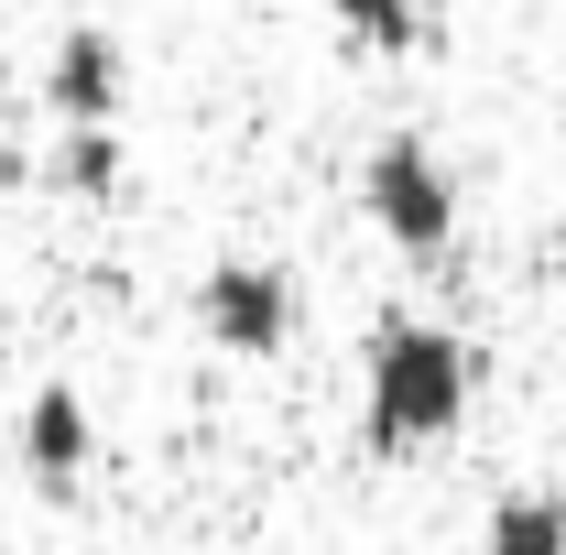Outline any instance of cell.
<instances>
[{
  "instance_id": "ba28073f",
  "label": "cell",
  "mask_w": 566,
  "mask_h": 555,
  "mask_svg": "<svg viewBox=\"0 0 566 555\" xmlns=\"http://www.w3.org/2000/svg\"><path fill=\"white\" fill-rule=\"evenodd\" d=\"M44 175H55L66 197H109V186H120V132H55Z\"/></svg>"
},
{
  "instance_id": "277c9868",
  "label": "cell",
  "mask_w": 566,
  "mask_h": 555,
  "mask_svg": "<svg viewBox=\"0 0 566 555\" xmlns=\"http://www.w3.org/2000/svg\"><path fill=\"white\" fill-rule=\"evenodd\" d=\"M120 44L98 33V22H66L55 33V55H44V109L66 121V132H109V109H120Z\"/></svg>"
},
{
  "instance_id": "6da1fadb",
  "label": "cell",
  "mask_w": 566,
  "mask_h": 555,
  "mask_svg": "<svg viewBox=\"0 0 566 555\" xmlns=\"http://www.w3.org/2000/svg\"><path fill=\"white\" fill-rule=\"evenodd\" d=\"M469 392H480V359L458 327L436 316H381L370 348H359V447L370 458H424L469 425Z\"/></svg>"
},
{
  "instance_id": "52a82bcc",
  "label": "cell",
  "mask_w": 566,
  "mask_h": 555,
  "mask_svg": "<svg viewBox=\"0 0 566 555\" xmlns=\"http://www.w3.org/2000/svg\"><path fill=\"white\" fill-rule=\"evenodd\" d=\"M338 22H349L370 55H403V44H424L436 33V0H327Z\"/></svg>"
},
{
  "instance_id": "5b68a950",
  "label": "cell",
  "mask_w": 566,
  "mask_h": 555,
  "mask_svg": "<svg viewBox=\"0 0 566 555\" xmlns=\"http://www.w3.org/2000/svg\"><path fill=\"white\" fill-rule=\"evenodd\" d=\"M87 447H98V425H87V404H76V381H44V392L22 404V458H33V480L66 490L76 469H87Z\"/></svg>"
},
{
  "instance_id": "9c48e42d",
  "label": "cell",
  "mask_w": 566,
  "mask_h": 555,
  "mask_svg": "<svg viewBox=\"0 0 566 555\" xmlns=\"http://www.w3.org/2000/svg\"><path fill=\"white\" fill-rule=\"evenodd\" d=\"M22 175H33V164H22V153H11V142H0V186H22Z\"/></svg>"
},
{
  "instance_id": "3957f363",
  "label": "cell",
  "mask_w": 566,
  "mask_h": 555,
  "mask_svg": "<svg viewBox=\"0 0 566 555\" xmlns=\"http://www.w3.org/2000/svg\"><path fill=\"white\" fill-rule=\"evenodd\" d=\"M197 327H208L229 359H273L294 338V273L283 262H251V251H229L197 273Z\"/></svg>"
},
{
  "instance_id": "8992f818",
  "label": "cell",
  "mask_w": 566,
  "mask_h": 555,
  "mask_svg": "<svg viewBox=\"0 0 566 555\" xmlns=\"http://www.w3.org/2000/svg\"><path fill=\"white\" fill-rule=\"evenodd\" d=\"M480 555H566V490H501Z\"/></svg>"
},
{
  "instance_id": "7a4b0ae2",
  "label": "cell",
  "mask_w": 566,
  "mask_h": 555,
  "mask_svg": "<svg viewBox=\"0 0 566 555\" xmlns=\"http://www.w3.org/2000/svg\"><path fill=\"white\" fill-rule=\"evenodd\" d=\"M359 208H370V229L403 262H447V240H458V175H447V153L424 132H381L359 153Z\"/></svg>"
}]
</instances>
